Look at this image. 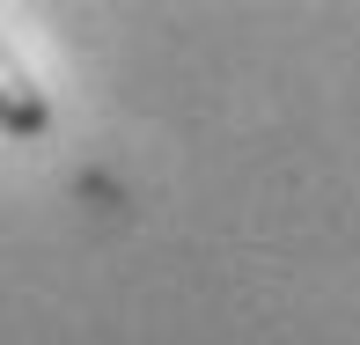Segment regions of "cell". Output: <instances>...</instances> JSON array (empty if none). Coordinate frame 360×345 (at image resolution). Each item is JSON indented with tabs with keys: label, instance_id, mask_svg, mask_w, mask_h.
Listing matches in <instances>:
<instances>
[{
	"label": "cell",
	"instance_id": "cell-1",
	"mask_svg": "<svg viewBox=\"0 0 360 345\" xmlns=\"http://www.w3.org/2000/svg\"><path fill=\"white\" fill-rule=\"evenodd\" d=\"M0 133L8 140H44L52 133V96L37 89V74L22 67L8 37H0Z\"/></svg>",
	"mask_w": 360,
	"mask_h": 345
}]
</instances>
